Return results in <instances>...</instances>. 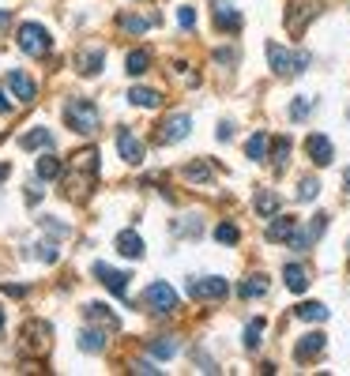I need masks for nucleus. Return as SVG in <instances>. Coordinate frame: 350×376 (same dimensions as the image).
Wrapping results in <instances>:
<instances>
[{
    "label": "nucleus",
    "mask_w": 350,
    "mask_h": 376,
    "mask_svg": "<svg viewBox=\"0 0 350 376\" xmlns=\"http://www.w3.org/2000/svg\"><path fill=\"white\" fill-rule=\"evenodd\" d=\"M320 196V181L317 177H301V188H298V199L301 204H309V199Z\"/></svg>",
    "instance_id": "36"
},
{
    "label": "nucleus",
    "mask_w": 350,
    "mask_h": 376,
    "mask_svg": "<svg viewBox=\"0 0 350 376\" xmlns=\"http://www.w3.org/2000/svg\"><path fill=\"white\" fill-rule=\"evenodd\" d=\"M143 309H151L154 316H170L177 313V290L170 286V282H151V286L143 290Z\"/></svg>",
    "instance_id": "5"
},
{
    "label": "nucleus",
    "mask_w": 350,
    "mask_h": 376,
    "mask_svg": "<svg viewBox=\"0 0 350 376\" xmlns=\"http://www.w3.org/2000/svg\"><path fill=\"white\" fill-rule=\"evenodd\" d=\"M215 177V170L207 166V162H192V166H185V181H200V185H204V181H211Z\"/></svg>",
    "instance_id": "34"
},
{
    "label": "nucleus",
    "mask_w": 350,
    "mask_h": 376,
    "mask_svg": "<svg viewBox=\"0 0 350 376\" xmlns=\"http://www.w3.org/2000/svg\"><path fill=\"white\" fill-rule=\"evenodd\" d=\"M324 346H328V335L309 332L298 346H294V361H312V357H320V354H324Z\"/></svg>",
    "instance_id": "15"
},
{
    "label": "nucleus",
    "mask_w": 350,
    "mask_h": 376,
    "mask_svg": "<svg viewBox=\"0 0 350 376\" xmlns=\"http://www.w3.org/2000/svg\"><path fill=\"white\" fill-rule=\"evenodd\" d=\"M294 230H298V218L283 215V218H275V222L268 226V241H290Z\"/></svg>",
    "instance_id": "24"
},
{
    "label": "nucleus",
    "mask_w": 350,
    "mask_h": 376,
    "mask_svg": "<svg viewBox=\"0 0 350 376\" xmlns=\"http://www.w3.org/2000/svg\"><path fill=\"white\" fill-rule=\"evenodd\" d=\"M79 72L83 76H98V72H102V49H83L79 53Z\"/></svg>",
    "instance_id": "28"
},
{
    "label": "nucleus",
    "mask_w": 350,
    "mask_h": 376,
    "mask_svg": "<svg viewBox=\"0 0 350 376\" xmlns=\"http://www.w3.org/2000/svg\"><path fill=\"white\" fill-rule=\"evenodd\" d=\"M8 173H12V166H4V162H0V181H4Z\"/></svg>",
    "instance_id": "45"
},
{
    "label": "nucleus",
    "mask_w": 350,
    "mask_h": 376,
    "mask_svg": "<svg viewBox=\"0 0 350 376\" xmlns=\"http://www.w3.org/2000/svg\"><path fill=\"white\" fill-rule=\"evenodd\" d=\"M53 143H57V136H53L49 128H31V132L19 136V147H23V151H42V147L49 151Z\"/></svg>",
    "instance_id": "16"
},
{
    "label": "nucleus",
    "mask_w": 350,
    "mask_h": 376,
    "mask_svg": "<svg viewBox=\"0 0 350 376\" xmlns=\"http://www.w3.org/2000/svg\"><path fill=\"white\" fill-rule=\"evenodd\" d=\"M19 338H23L26 357H45V354L53 350V327H49V320H26Z\"/></svg>",
    "instance_id": "3"
},
{
    "label": "nucleus",
    "mask_w": 350,
    "mask_h": 376,
    "mask_svg": "<svg viewBox=\"0 0 350 376\" xmlns=\"http://www.w3.org/2000/svg\"><path fill=\"white\" fill-rule=\"evenodd\" d=\"M113 140H117V151H121V158L128 162V166H140V162H143V143L132 136V128L121 124V128H117V136H113Z\"/></svg>",
    "instance_id": "8"
},
{
    "label": "nucleus",
    "mask_w": 350,
    "mask_h": 376,
    "mask_svg": "<svg viewBox=\"0 0 350 376\" xmlns=\"http://www.w3.org/2000/svg\"><path fill=\"white\" fill-rule=\"evenodd\" d=\"M189 293L196 301H223L230 293V282L218 279V275H207V279H189Z\"/></svg>",
    "instance_id": "7"
},
{
    "label": "nucleus",
    "mask_w": 350,
    "mask_h": 376,
    "mask_svg": "<svg viewBox=\"0 0 350 376\" xmlns=\"http://www.w3.org/2000/svg\"><path fill=\"white\" fill-rule=\"evenodd\" d=\"M177 23L185 26V31H192V26H196V12H192V8L185 4V8H181V12H177Z\"/></svg>",
    "instance_id": "40"
},
{
    "label": "nucleus",
    "mask_w": 350,
    "mask_h": 376,
    "mask_svg": "<svg viewBox=\"0 0 350 376\" xmlns=\"http://www.w3.org/2000/svg\"><path fill=\"white\" fill-rule=\"evenodd\" d=\"M309 113H312V98H294V102H290V117H294V121H305Z\"/></svg>",
    "instance_id": "38"
},
{
    "label": "nucleus",
    "mask_w": 350,
    "mask_h": 376,
    "mask_svg": "<svg viewBox=\"0 0 350 376\" xmlns=\"http://www.w3.org/2000/svg\"><path fill=\"white\" fill-rule=\"evenodd\" d=\"M230 136H234V124H230V121H223V124H218V140H230Z\"/></svg>",
    "instance_id": "42"
},
{
    "label": "nucleus",
    "mask_w": 350,
    "mask_h": 376,
    "mask_svg": "<svg viewBox=\"0 0 350 376\" xmlns=\"http://www.w3.org/2000/svg\"><path fill=\"white\" fill-rule=\"evenodd\" d=\"M268 64H271L275 76H298V72H305L309 53H290V49H283L279 42H268Z\"/></svg>",
    "instance_id": "4"
},
{
    "label": "nucleus",
    "mask_w": 350,
    "mask_h": 376,
    "mask_svg": "<svg viewBox=\"0 0 350 376\" xmlns=\"http://www.w3.org/2000/svg\"><path fill=\"white\" fill-rule=\"evenodd\" d=\"M324 226H328V215H317V218H312V226H305V230H294L290 234V249L294 252H309L312 245H317V237L324 234Z\"/></svg>",
    "instance_id": "9"
},
{
    "label": "nucleus",
    "mask_w": 350,
    "mask_h": 376,
    "mask_svg": "<svg viewBox=\"0 0 350 376\" xmlns=\"http://www.w3.org/2000/svg\"><path fill=\"white\" fill-rule=\"evenodd\" d=\"M268 132H256L253 136V140H248L245 143V154H248V158H253V162H264V154H268Z\"/></svg>",
    "instance_id": "29"
},
{
    "label": "nucleus",
    "mask_w": 350,
    "mask_h": 376,
    "mask_svg": "<svg viewBox=\"0 0 350 376\" xmlns=\"http://www.w3.org/2000/svg\"><path fill=\"white\" fill-rule=\"evenodd\" d=\"M87 320H95V324H106L109 332H121V320L109 313L102 301H90V305H87Z\"/></svg>",
    "instance_id": "21"
},
{
    "label": "nucleus",
    "mask_w": 350,
    "mask_h": 376,
    "mask_svg": "<svg viewBox=\"0 0 350 376\" xmlns=\"http://www.w3.org/2000/svg\"><path fill=\"white\" fill-rule=\"evenodd\" d=\"M294 313H298V320H305V324H324L328 305H320V301H305V305H298Z\"/></svg>",
    "instance_id": "25"
},
{
    "label": "nucleus",
    "mask_w": 350,
    "mask_h": 376,
    "mask_svg": "<svg viewBox=\"0 0 350 376\" xmlns=\"http://www.w3.org/2000/svg\"><path fill=\"white\" fill-rule=\"evenodd\" d=\"M147 354H154V357H173V354H177V343H173V338H154V343H147Z\"/></svg>",
    "instance_id": "35"
},
{
    "label": "nucleus",
    "mask_w": 350,
    "mask_h": 376,
    "mask_svg": "<svg viewBox=\"0 0 350 376\" xmlns=\"http://www.w3.org/2000/svg\"><path fill=\"white\" fill-rule=\"evenodd\" d=\"M279 207H283V199L275 196V192H268V188H260V192H256V215H260V218L279 215Z\"/></svg>",
    "instance_id": "22"
},
{
    "label": "nucleus",
    "mask_w": 350,
    "mask_h": 376,
    "mask_svg": "<svg viewBox=\"0 0 350 376\" xmlns=\"http://www.w3.org/2000/svg\"><path fill=\"white\" fill-rule=\"evenodd\" d=\"M189 128H192L189 113H173V117H166V121H162L159 140L162 143H177V140H185V136H189Z\"/></svg>",
    "instance_id": "14"
},
{
    "label": "nucleus",
    "mask_w": 350,
    "mask_h": 376,
    "mask_svg": "<svg viewBox=\"0 0 350 376\" xmlns=\"http://www.w3.org/2000/svg\"><path fill=\"white\" fill-rule=\"evenodd\" d=\"M57 177H64V162L57 154H42L38 158V181H57Z\"/></svg>",
    "instance_id": "23"
},
{
    "label": "nucleus",
    "mask_w": 350,
    "mask_h": 376,
    "mask_svg": "<svg viewBox=\"0 0 350 376\" xmlns=\"http://www.w3.org/2000/svg\"><path fill=\"white\" fill-rule=\"evenodd\" d=\"M305 154L312 158V166H331V158H335V147H331L328 136L312 132L309 140H305Z\"/></svg>",
    "instance_id": "11"
},
{
    "label": "nucleus",
    "mask_w": 350,
    "mask_h": 376,
    "mask_svg": "<svg viewBox=\"0 0 350 376\" xmlns=\"http://www.w3.org/2000/svg\"><path fill=\"white\" fill-rule=\"evenodd\" d=\"M283 279H287L290 293H305L309 290V271L301 268V263H287V268H283Z\"/></svg>",
    "instance_id": "17"
},
{
    "label": "nucleus",
    "mask_w": 350,
    "mask_h": 376,
    "mask_svg": "<svg viewBox=\"0 0 350 376\" xmlns=\"http://www.w3.org/2000/svg\"><path fill=\"white\" fill-rule=\"evenodd\" d=\"M154 19H140V15H121L117 19V26L121 31H128V34H147V26H151Z\"/></svg>",
    "instance_id": "32"
},
{
    "label": "nucleus",
    "mask_w": 350,
    "mask_h": 376,
    "mask_svg": "<svg viewBox=\"0 0 350 376\" xmlns=\"http://www.w3.org/2000/svg\"><path fill=\"white\" fill-rule=\"evenodd\" d=\"M0 113H12V102H8V90L0 87Z\"/></svg>",
    "instance_id": "43"
},
{
    "label": "nucleus",
    "mask_w": 350,
    "mask_h": 376,
    "mask_svg": "<svg viewBox=\"0 0 350 376\" xmlns=\"http://www.w3.org/2000/svg\"><path fill=\"white\" fill-rule=\"evenodd\" d=\"M264 320L256 316V320H248V327H245V350H256V346H260V335H264Z\"/></svg>",
    "instance_id": "31"
},
{
    "label": "nucleus",
    "mask_w": 350,
    "mask_h": 376,
    "mask_svg": "<svg viewBox=\"0 0 350 376\" xmlns=\"http://www.w3.org/2000/svg\"><path fill=\"white\" fill-rule=\"evenodd\" d=\"M211 15H215V26H218V31H226V34H237V31H241V12H237L230 0H215Z\"/></svg>",
    "instance_id": "10"
},
{
    "label": "nucleus",
    "mask_w": 350,
    "mask_h": 376,
    "mask_svg": "<svg viewBox=\"0 0 350 376\" xmlns=\"http://www.w3.org/2000/svg\"><path fill=\"white\" fill-rule=\"evenodd\" d=\"M8 19H12V15H8V12H0V26H4Z\"/></svg>",
    "instance_id": "46"
},
{
    "label": "nucleus",
    "mask_w": 350,
    "mask_h": 376,
    "mask_svg": "<svg viewBox=\"0 0 350 376\" xmlns=\"http://www.w3.org/2000/svg\"><path fill=\"white\" fill-rule=\"evenodd\" d=\"M132 373H147V376H159L162 369L154 361H132Z\"/></svg>",
    "instance_id": "41"
},
{
    "label": "nucleus",
    "mask_w": 350,
    "mask_h": 376,
    "mask_svg": "<svg viewBox=\"0 0 350 376\" xmlns=\"http://www.w3.org/2000/svg\"><path fill=\"white\" fill-rule=\"evenodd\" d=\"M271 162H275V170H287V162H290V140L287 136H279V140L271 143Z\"/></svg>",
    "instance_id": "30"
},
{
    "label": "nucleus",
    "mask_w": 350,
    "mask_h": 376,
    "mask_svg": "<svg viewBox=\"0 0 350 376\" xmlns=\"http://www.w3.org/2000/svg\"><path fill=\"white\" fill-rule=\"evenodd\" d=\"M64 181H68V192L76 199L95 188V181H98V151L95 147H87V151H79L76 158H72V173L64 170Z\"/></svg>",
    "instance_id": "1"
},
{
    "label": "nucleus",
    "mask_w": 350,
    "mask_h": 376,
    "mask_svg": "<svg viewBox=\"0 0 350 376\" xmlns=\"http://www.w3.org/2000/svg\"><path fill=\"white\" fill-rule=\"evenodd\" d=\"M79 350L83 354H106V332H98V327H83Z\"/></svg>",
    "instance_id": "20"
},
{
    "label": "nucleus",
    "mask_w": 350,
    "mask_h": 376,
    "mask_svg": "<svg viewBox=\"0 0 350 376\" xmlns=\"http://www.w3.org/2000/svg\"><path fill=\"white\" fill-rule=\"evenodd\" d=\"M215 241H223V245H237V241H241V230H237L234 222H218V226H215Z\"/></svg>",
    "instance_id": "33"
},
{
    "label": "nucleus",
    "mask_w": 350,
    "mask_h": 376,
    "mask_svg": "<svg viewBox=\"0 0 350 376\" xmlns=\"http://www.w3.org/2000/svg\"><path fill=\"white\" fill-rule=\"evenodd\" d=\"M95 275L102 279V286L109 293H117V297H125V293H128V279H132L128 271H113V268H106V263H95Z\"/></svg>",
    "instance_id": "13"
},
{
    "label": "nucleus",
    "mask_w": 350,
    "mask_h": 376,
    "mask_svg": "<svg viewBox=\"0 0 350 376\" xmlns=\"http://www.w3.org/2000/svg\"><path fill=\"white\" fill-rule=\"evenodd\" d=\"M42 230L49 234V237H57V241H61V237H68V226L57 222V218H42Z\"/></svg>",
    "instance_id": "39"
},
{
    "label": "nucleus",
    "mask_w": 350,
    "mask_h": 376,
    "mask_svg": "<svg viewBox=\"0 0 350 376\" xmlns=\"http://www.w3.org/2000/svg\"><path fill=\"white\" fill-rule=\"evenodd\" d=\"M264 293H268V279H264V275H253V279H245L241 286H237V297H264Z\"/></svg>",
    "instance_id": "26"
},
{
    "label": "nucleus",
    "mask_w": 350,
    "mask_h": 376,
    "mask_svg": "<svg viewBox=\"0 0 350 376\" xmlns=\"http://www.w3.org/2000/svg\"><path fill=\"white\" fill-rule=\"evenodd\" d=\"M343 185H347V188H350V170H347V177H343Z\"/></svg>",
    "instance_id": "48"
},
{
    "label": "nucleus",
    "mask_w": 350,
    "mask_h": 376,
    "mask_svg": "<svg viewBox=\"0 0 350 376\" xmlns=\"http://www.w3.org/2000/svg\"><path fill=\"white\" fill-rule=\"evenodd\" d=\"M117 252L128 256V260H140V256H143V241H140V234H136V230L117 234Z\"/></svg>",
    "instance_id": "19"
},
{
    "label": "nucleus",
    "mask_w": 350,
    "mask_h": 376,
    "mask_svg": "<svg viewBox=\"0 0 350 376\" xmlns=\"http://www.w3.org/2000/svg\"><path fill=\"white\" fill-rule=\"evenodd\" d=\"M0 332H4V309H0Z\"/></svg>",
    "instance_id": "47"
},
{
    "label": "nucleus",
    "mask_w": 350,
    "mask_h": 376,
    "mask_svg": "<svg viewBox=\"0 0 350 376\" xmlns=\"http://www.w3.org/2000/svg\"><path fill=\"white\" fill-rule=\"evenodd\" d=\"M19 49L26 57H49V49H53L49 31H45L42 23H23L19 26Z\"/></svg>",
    "instance_id": "6"
},
{
    "label": "nucleus",
    "mask_w": 350,
    "mask_h": 376,
    "mask_svg": "<svg viewBox=\"0 0 350 376\" xmlns=\"http://www.w3.org/2000/svg\"><path fill=\"white\" fill-rule=\"evenodd\" d=\"M8 90H12L23 106H31L34 98H38V83H34L26 72H8Z\"/></svg>",
    "instance_id": "12"
},
{
    "label": "nucleus",
    "mask_w": 350,
    "mask_h": 376,
    "mask_svg": "<svg viewBox=\"0 0 350 376\" xmlns=\"http://www.w3.org/2000/svg\"><path fill=\"white\" fill-rule=\"evenodd\" d=\"M38 199H42V188L31 185V192H26V204H38Z\"/></svg>",
    "instance_id": "44"
},
{
    "label": "nucleus",
    "mask_w": 350,
    "mask_h": 376,
    "mask_svg": "<svg viewBox=\"0 0 350 376\" xmlns=\"http://www.w3.org/2000/svg\"><path fill=\"white\" fill-rule=\"evenodd\" d=\"M64 124L79 136H90L98 128V106L87 98H64Z\"/></svg>",
    "instance_id": "2"
},
{
    "label": "nucleus",
    "mask_w": 350,
    "mask_h": 376,
    "mask_svg": "<svg viewBox=\"0 0 350 376\" xmlns=\"http://www.w3.org/2000/svg\"><path fill=\"white\" fill-rule=\"evenodd\" d=\"M128 102H132L136 109H159L162 95H159V90H151V87H132V90H128Z\"/></svg>",
    "instance_id": "18"
},
{
    "label": "nucleus",
    "mask_w": 350,
    "mask_h": 376,
    "mask_svg": "<svg viewBox=\"0 0 350 376\" xmlns=\"http://www.w3.org/2000/svg\"><path fill=\"white\" fill-rule=\"evenodd\" d=\"M147 68H151V53H147V49H132V53H128V60H125L128 76H143Z\"/></svg>",
    "instance_id": "27"
},
{
    "label": "nucleus",
    "mask_w": 350,
    "mask_h": 376,
    "mask_svg": "<svg viewBox=\"0 0 350 376\" xmlns=\"http://www.w3.org/2000/svg\"><path fill=\"white\" fill-rule=\"evenodd\" d=\"M34 249H38L34 256H38L42 263H57V256H61V249H57V245H53V241H38V245H34Z\"/></svg>",
    "instance_id": "37"
}]
</instances>
